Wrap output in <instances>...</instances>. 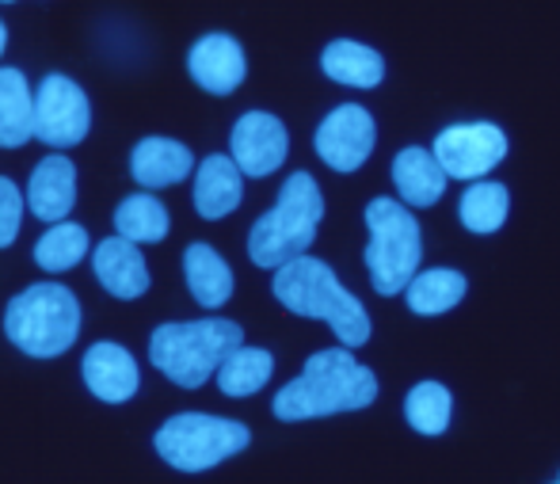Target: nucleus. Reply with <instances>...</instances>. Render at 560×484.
Returning <instances> with one entry per match:
<instances>
[{"instance_id": "1", "label": "nucleus", "mask_w": 560, "mask_h": 484, "mask_svg": "<svg viewBox=\"0 0 560 484\" xmlns=\"http://www.w3.org/2000/svg\"><path fill=\"white\" fill-rule=\"evenodd\" d=\"M374 396H377L374 370L362 367L347 347H328V352L310 355L302 374L279 389L275 416L287 419V424H302V419L370 408Z\"/></svg>"}, {"instance_id": "2", "label": "nucleus", "mask_w": 560, "mask_h": 484, "mask_svg": "<svg viewBox=\"0 0 560 484\" xmlns=\"http://www.w3.org/2000/svg\"><path fill=\"white\" fill-rule=\"evenodd\" d=\"M271 290L290 313L328 321V329L336 332V339L347 352L362 347L370 339V332H374L362 301L354 298L351 290L339 287L336 272L317 256H298V260H290V264L275 267Z\"/></svg>"}, {"instance_id": "3", "label": "nucleus", "mask_w": 560, "mask_h": 484, "mask_svg": "<svg viewBox=\"0 0 560 484\" xmlns=\"http://www.w3.org/2000/svg\"><path fill=\"white\" fill-rule=\"evenodd\" d=\"M320 218H325V195H320L317 180L310 172H294L282 184L279 203L252 226L248 233V256L256 267H275L290 264V260L305 256L310 244L317 241Z\"/></svg>"}, {"instance_id": "4", "label": "nucleus", "mask_w": 560, "mask_h": 484, "mask_svg": "<svg viewBox=\"0 0 560 484\" xmlns=\"http://www.w3.org/2000/svg\"><path fill=\"white\" fill-rule=\"evenodd\" d=\"M244 344V332L236 321L207 316V321H172L161 324L149 339V359L168 382L184 389H199L214 378L229 352Z\"/></svg>"}, {"instance_id": "5", "label": "nucleus", "mask_w": 560, "mask_h": 484, "mask_svg": "<svg viewBox=\"0 0 560 484\" xmlns=\"http://www.w3.org/2000/svg\"><path fill=\"white\" fill-rule=\"evenodd\" d=\"M4 332L23 355L58 359L77 344L81 306H77L73 290H66L61 283H35L8 301Z\"/></svg>"}, {"instance_id": "6", "label": "nucleus", "mask_w": 560, "mask_h": 484, "mask_svg": "<svg viewBox=\"0 0 560 484\" xmlns=\"http://www.w3.org/2000/svg\"><path fill=\"white\" fill-rule=\"evenodd\" d=\"M366 267L374 290L382 298L405 293L423 260V229L416 214H408V206L397 203V198H374L366 206Z\"/></svg>"}, {"instance_id": "7", "label": "nucleus", "mask_w": 560, "mask_h": 484, "mask_svg": "<svg viewBox=\"0 0 560 484\" xmlns=\"http://www.w3.org/2000/svg\"><path fill=\"white\" fill-rule=\"evenodd\" d=\"M156 454L184 473H202L236 458L252 442V431L236 419L207 416V412H179L156 431Z\"/></svg>"}, {"instance_id": "8", "label": "nucleus", "mask_w": 560, "mask_h": 484, "mask_svg": "<svg viewBox=\"0 0 560 484\" xmlns=\"http://www.w3.org/2000/svg\"><path fill=\"white\" fill-rule=\"evenodd\" d=\"M92 103L66 73H50L35 92V138L50 149H69L89 138Z\"/></svg>"}, {"instance_id": "9", "label": "nucleus", "mask_w": 560, "mask_h": 484, "mask_svg": "<svg viewBox=\"0 0 560 484\" xmlns=\"http://www.w3.org/2000/svg\"><path fill=\"white\" fill-rule=\"evenodd\" d=\"M431 153L446 180H480L508 157V134L495 123H457L439 134Z\"/></svg>"}, {"instance_id": "10", "label": "nucleus", "mask_w": 560, "mask_h": 484, "mask_svg": "<svg viewBox=\"0 0 560 484\" xmlns=\"http://www.w3.org/2000/svg\"><path fill=\"white\" fill-rule=\"evenodd\" d=\"M229 161L241 169V176L264 180L271 172H279V164L290 153V134L267 111H248V115L236 118L233 134H229Z\"/></svg>"}, {"instance_id": "11", "label": "nucleus", "mask_w": 560, "mask_h": 484, "mask_svg": "<svg viewBox=\"0 0 560 484\" xmlns=\"http://www.w3.org/2000/svg\"><path fill=\"white\" fill-rule=\"evenodd\" d=\"M374 141H377V126L370 118L366 107L359 103H343L336 107L325 123L317 126V157L336 172H354L370 161L374 153Z\"/></svg>"}, {"instance_id": "12", "label": "nucleus", "mask_w": 560, "mask_h": 484, "mask_svg": "<svg viewBox=\"0 0 560 484\" xmlns=\"http://www.w3.org/2000/svg\"><path fill=\"white\" fill-rule=\"evenodd\" d=\"M187 73H191V81L199 84L202 92H210V96H233V92L241 89L244 73H248V61H244V50L233 35L214 31V35H202L199 43L191 46V54H187Z\"/></svg>"}, {"instance_id": "13", "label": "nucleus", "mask_w": 560, "mask_h": 484, "mask_svg": "<svg viewBox=\"0 0 560 484\" xmlns=\"http://www.w3.org/2000/svg\"><path fill=\"white\" fill-rule=\"evenodd\" d=\"M81 370H84V385L92 389V396H100V401H107V404L130 401L141 385L138 362L118 344H92Z\"/></svg>"}, {"instance_id": "14", "label": "nucleus", "mask_w": 560, "mask_h": 484, "mask_svg": "<svg viewBox=\"0 0 560 484\" xmlns=\"http://www.w3.org/2000/svg\"><path fill=\"white\" fill-rule=\"evenodd\" d=\"M77 203V169L66 153H50L35 164L27 184V206L43 221H66Z\"/></svg>"}, {"instance_id": "15", "label": "nucleus", "mask_w": 560, "mask_h": 484, "mask_svg": "<svg viewBox=\"0 0 560 484\" xmlns=\"http://www.w3.org/2000/svg\"><path fill=\"white\" fill-rule=\"evenodd\" d=\"M92 272H96L100 287L112 298L133 301L149 290V267L141 260L138 244L122 241V237H107L96 244V256H92Z\"/></svg>"}, {"instance_id": "16", "label": "nucleus", "mask_w": 560, "mask_h": 484, "mask_svg": "<svg viewBox=\"0 0 560 484\" xmlns=\"http://www.w3.org/2000/svg\"><path fill=\"white\" fill-rule=\"evenodd\" d=\"M191 169H195V153L184 141H172V138H145V141H138L130 153L133 180H138L141 187H149V192L184 184Z\"/></svg>"}, {"instance_id": "17", "label": "nucleus", "mask_w": 560, "mask_h": 484, "mask_svg": "<svg viewBox=\"0 0 560 484\" xmlns=\"http://www.w3.org/2000/svg\"><path fill=\"white\" fill-rule=\"evenodd\" d=\"M244 198V176L229 157L214 153L199 164L195 172V210L202 214L207 221L229 218V214L241 206Z\"/></svg>"}, {"instance_id": "18", "label": "nucleus", "mask_w": 560, "mask_h": 484, "mask_svg": "<svg viewBox=\"0 0 560 484\" xmlns=\"http://www.w3.org/2000/svg\"><path fill=\"white\" fill-rule=\"evenodd\" d=\"M393 184H397L400 203L423 210V206H435L439 198H443L446 172L439 169L435 153H428V149H420V146H408V149H400L397 161H393Z\"/></svg>"}, {"instance_id": "19", "label": "nucleus", "mask_w": 560, "mask_h": 484, "mask_svg": "<svg viewBox=\"0 0 560 484\" xmlns=\"http://www.w3.org/2000/svg\"><path fill=\"white\" fill-rule=\"evenodd\" d=\"M320 69L325 77H332L336 84L347 89H377L385 81V61L374 46L351 43V38H336L320 54Z\"/></svg>"}, {"instance_id": "20", "label": "nucleus", "mask_w": 560, "mask_h": 484, "mask_svg": "<svg viewBox=\"0 0 560 484\" xmlns=\"http://www.w3.org/2000/svg\"><path fill=\"white\" fill-rule=\"evenodd\" d=\"M184 275H187V290H191V298L202 309H222L233 298V272H229V264L207 241L187 244Z\"/></svg>"}, {"instance_id": "21", "label": "nucleus", "mask_w": 560, "mask_h": 484, "mask_svg": "<svg viewBox=\"0 0 560 484\" xmlns=\"http://www.w3.org/2000/svg\"><path fill=\"white\" fill-rule=\"evenodd\" d=\"M35 138V96L20 69H0V149H20Z\"/></svg>"}, {"instance_id": "22", "label": "nucleus", "mask_w": 560, "mask_h": 484, "mask_svg": "<svg viewBox=\"0 0 560 484\" xmlns=\"http://www.w3.org/2000/svg\"><path fill=\"white\" fill-rule=\"evenodd\" d=\"M469 283H465L462 272H450V267H431V272H416L412 283L405 287L408 293V309L416 316H439L450 313L457 301L465 298Z\"/></svg>"}, {"instance_id": "23", "label": "nucleus", "mask_w": 560, "mask_h": 484, "mask_svg": "<svg viewBox=\"0 0 560 484\" xmlns=\"http://www.w3.org/2000/svg\"><path fill=\"white\" fill-rule=\"evenodd\" d=\"M214 374H218V389H222L225 396H252L271 382L275 359H271V352H264V347L241 344L236 352L225 355L222 367H218Z\"/></svg>"}, {"instance_id": "24", "label": "nucleus", "mask_w": 560, "mask_h": 484, "mask_svg": "<svg viewBox=\"0 0 560 484\" xmlns=\"http://www.w3.org/2000/svg\"><path fill=\"white\" fill-rule=\"evenodd\" d=\"M115 229L130 244H161L168 237V210L149 192L122 198L115 210Z\"/></svg>"}, {"instance_id": "25", "label": "nucleus", "mask_w": 560, "mask_h": 484, "mask_svg": "<svg viewBox=\"0 0 560 484\" xmlns=\"http://www.w3.org/2000/svg\"><path fill=\"white\" fill-rule=\"evenodd\" d=\"M457 214H462V226L469 229V233H495V229H503V221H508L511 214V195L503 184H495V180H480V184H469L462 195V203H457Z\"/></svg>"}, {"instance_id": "26", "label": "nucleus", "mask_w": 560, "mask_h": 484, "mask_svg": "<svg viewBox=\"0 0 560 484\" xmlns=\"http://www.w3.org/2000/svg\"><path fill=\"white\" fill-rule=\"evenodd\" d=\"M84 256H89V229L77 226V221H54L50 233L35 244V264L50 275L69 272Z\"/></svg>"}, {"instance_id": "27", "label": "nucleus", "mask_w": 560, "mask_h": 484, "mask_svg": "<svg viewBox=\"0 0 560 484\" xmlns=\"http://www.w3.org/2000/svg\"><path fill=\"white\" fill-rule=\"evenodd\" d=\"M405 416H408V427H412V431L443 435L450 427V416H454V396H450V389L439 382H420V385L408 389Z\"/></svg>"}, {"instance_id": "28", "label": "nucleus", "mask_w": 560, "mask_h": 484, "mask_svg": "<svg viewBox=\"0 0 560 484\" xmlns=\"http://www.w3.org/2000/svg\"><path fill=\"white\" fill-rule=\"evenodd\" d=\"M20 221H23L20 187H15L8 176H0V249H8V244L15 241V233H20Z\"/></svg>"}, {"instance_id": "29", "label": "nucleus", "mask_w": 560, "mask_h": 484, "mask_svg": "<svg viewBox=\"0 0 560 484\" xmlns=\"http://www.w3.org/2000/svg\"><path fill=\"white\" fill-rule=\"evenodd\" d=\"M4 46H8V31H4V23H0V54H4Z\"/></svg>"}, {"instance_id": "30", "label": "nucleus", "mask_w": 560, "mask_h": 484, "mask_svg": "<svg viewBox=\"0 0 560 484\" xmlns=\"http://www.w3.org/2000/svg\"><path fill=\"white\" fill-rule=\"evenodd\" d=\"M4 4H8V0H4Z\"/></svg>"}, {"instance_id": "31", "label": "nucleus", "mask_w": 560, "mask_h": 484, "mask_svg": "<svg viewBox=\"0 0 560 484\" xmlns=\"http://www.w3.org/2000/svg\"><path fill=\"white\" fill-rule=\"evenodd\" d=\"M557 484H560V481H557Z\"/></svg>"}]
</instances>
